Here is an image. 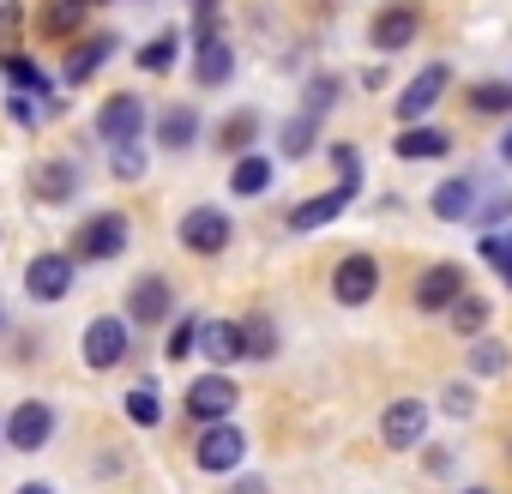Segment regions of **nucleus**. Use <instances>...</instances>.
Returning a JSON list of instances; mask_svg holds the SVG:
<instances>
[{
  "label": "nucleus",
  "mask_w": 512,
  "mask_h": 494,
  "mask_svg": "<svg viewBox=\"0 0 512 494\" xmlns=\"http://www.w3.org/2000/svg\"><path fill=\"white\" fill-rule=\"evenodd\" d=\"M374 290H380V260H374V254H350V260H338V272H332V296H338L344 308L374 302Z\"/></svg>",
  "instance_id": "obj_8"
},
{
  "label": "nucleus",
  "mask_w": 512,
  "mask_h": 494,
  "mask_svg": "<svg viewBox=\"0 0 512 494\" xmlns=\"http://www.w3.org/2000/svg\"><path fill=\"white\" fill-rule=\"evenodd\" d=\"M446 314H452V332H458V338H482V332H488V302L470 296V290H464Z\"/></svg>",
  "instance_id": "obj_28"
},
{
  "label": "nucleus",
  "mask_w": 512,
  "mask_h": 494,
  "mask_svg": "<svg viewBox=\"0 0 512 494\" xmlns=\"http://www.w3.org/2000/svg\"><path fill=\"white\" fill-rule=\"evenodd\" d=\"M0 73H7L19 91H31V97H49V73H43L31 55H19V49H7V55H0Z\"/></svg>",
  "instance_id": "obj_26"
},
{
  "label": "nucleus",
  "mask_w": 512,
  "mask_h": 494,
  "mask_svg": "<svg viewBox=\"0 0 512 494\" xmlns=\"http://www.w3.org/2000/svg\"><path fill=\"white\" fill-rule=\"evenodd\" d=\"M181 247L187 254H199V260H211V254H223L229 247V235H235V223H229V211L223 205H193L187 217H181Z\"/></svg>",
  "instance_id": "obj_3"
},
{
  "label": "nucleus",
  "mask_w": 512,
  "mask_h": 494,
  "mask_svg": "<svg viewBox=\"0 0 512 494\" xmlns=\"http://www.w3.org/2000/svg\"><path fill=\"white\" fill-rule=\"evenodd\" d=\"M199 49V61H193V79L205 85V91H217V85H229L235 79V49L223 43V37H211V43H193Z\"/></svg>",
  "instance_id": "obj_19"
},
{
  "label": "nucleus",
  "mask_w": 512,
  "mask_h": 494,
  "mask_svg": "<svg viewBox=\"0 0 512 494\" xmlns=\"http://www.w3.org/2000/svg\"><path fill=\"white\" fill-rule=\"evenodd\" d=\"M338 97H344V79H338V73H314L308 91H302V109H308V115H326Z\"/></svg>",
  "instance_id": "obj_34"
},
{
  "label": "nucleus",
  "mask_w": 512,
  "mask_h": 494,
  "mask_svg": "<svg viewBox=\"0 0 512 494\" xmlns=\"http://www.w3.org/2000/svg\"><path fill=\"white\" fill-rule=\"evenodd\" d=\"M193 7H217V0H193Z\"/></svg>",
  "instance_id": "obj_45"
},
{
  "label": "nucleus",
  "mask_w": 512,
  "mask_h": 494,
  "mask_svg": "<svg viewBox=\"0 0 512 494\" xmlns=\"http://www.w3.org/2000/svg\"><path fill=\"white\" fill-rule=\"evenodd\" d=\"M19 19H25V7H13V0H7V7H0V43H13Z\"/></svg>",
  "instance_id": "obj_42"
},
{
  "label": "nucleus",
  "mask_w": 512,
  "mask_h": 494,
  "mask_svg": "<svg viewBox=\"0 0 512 494\" xmlns=\"http://www.w3.org/2000/svg\"><path fill=\"white\" fill-rule=\"evenodd\" d=\"M199 326H205V320H175V332H169L163 356H169V362H187V356L199 350Z\"/></svg>",
  "instance_id": "obj_36"
},
{
  "label": "nucleus",
  "mask_w": 512,
  "mask_h": 494,
  "mask_svg": "<svg viewBox=\"0 0 512 494\" xmlns=\"http://www.w3.org/2000/svg\"><path fill=\"white\" fill-rule=\"evenodd\" d=\"M31 187H37L43 205H61V199H73V187H79V163H73V157H55V163H43V169L31 175Z\"/></svg>",
  "instance_id": "obj_21"
},
{
  "label": "nucleus",
  "mask_w": 512,
  "mask_h": 494,
  "mask_svg": "<svg viewBox=\"0 0 512 494\" xmlns=\"http://www.w3.org/2000/svg\"><path fill=\"white\" fill-rule=\"evenodd\" d=\"M85 7H103V0H85Z\"/></svg>",
  "instance_id": "obj_46"
},
{
  "label": "nucleus",
  "mask_w": 512,
  "mask_h": 494,
  "mask_svg": "<svg viewBox=\"0 0 512 494\" xmlns=\"http://www.w3.org/2000/svg\"><path fill=\"white\" fill-rule=\"evenodd\" d=\"M392 151H398L404 163H440V157L452 151V133L434 127V121H410V127L392 139Z\"/></svg>",
  "instance_id": "obj_17"
},
{
  "label": "nucleus",
  "mask_w": 512,
  "mask_h": 494,
  "mask_svg": "<svg viewBox=\"0 0 512 494\" xmlns=\"http://www.w3.org/2000/svg\"><path fill=\"white\" fill-rule=\"evenodd\" d=\"M199 350L223 368V362L247 356V338H241V326H235V320H205V326H199Z\"/></svg>",
  "instance_id": "obj_22"
},
{
  "label": "nucleus",
  "mask_w": 512,
  "mask_h": 494,
  "mask_svg": "<svg viewBox=\"0 0 512 494\" xmlns=\"http://www.w3.org/2000/svg\"><path fill=\"white\" fill-rule=\"evenodd\" d=\"M314 139H320V115H290L284 127H278V151L290 157V163H302V157H314Z\"/></svg>",
  "instance_id": "obj_24"
},
{
  "label": "nucleus",
  "mask_w": 512,
  "mask_h": 494,
  "mask_svg": "<svg viewBox=\"0 0 512 494\" xmlns=\"http://www.w3.org/2000/svg\"><path fill=\"white\" fill-rule=\"evenodd\" d=\"M127 241H133L127 211H97L73 235V260H115V254H127Z\"/></svg>",
  "instance_id": "obj_1"
},
{
  "label": "nucleus",
  "mask_w": 512,
  "mask_h": 494,
  "mask_svg": "<svg viewBox=\"0 0 512 494\" xmlns=\"http://www.w3.org/2000/svg\"><path fill=\"white\" fill-rule=\"evenodd\" d=\"M380 440H386L392 452H416V446L428 440V404H422V398H392V404L380 410Z\"/></svg>",
  "instance_id": "obj_6"
},
{
  "label": "nucleus",
  "mask_w": 512,
  "mask_h": 494,
  "mask_svg": "<svg viewBox=\"0 0 512 494\" xmlns=\"http://www.w3.org/2000/svg\"><path fill=\"white\" fill-rule=\"evenodd\" d=\"M0 326H7V314H0Z\"/></svg>",
  "instance_id": "obj_47"
},
{
  "label": "nucleus",
  "mask_w": 512,
  "mask_h": 494,
  "mask_svg": "<svg viewBox=\"0 0 512 494\" xmlns=\"http://www.w3.org/2000/svg\"><path fill=\"white\" fill-rule=\"evenodd\" d=\"M440 404H446L452 416H470V404H476V398H470V386H446V398H440Z\"/></svg>",
  "instance_id": "obj_41"
},
{
  "label": "nucleus",
  "mask_w": 512,
  "mask_h": 494,
  "mask_svg": "<svg viewBox=\"0 0 512 494\" xmlns=\"http://www.w3.org/2000/svg\"><path fill=\"white\" fill-rule=\"evenodd\" d=\"M109 169H115L121 181H133V175H145V151H139V145H109Z\"/></svg>",
  "instance_id": "obj_38"
},
{
  "label": "nucleus",
  "mask_w": 512,
  "mask_h": 494,
  "mask_svg": "<svg viewBox=\"0 0 512 494\" xmlns=\"http://www.w3.org/2000/svg\"><path fill=\"white\" fill-rule=\"evenodd\" d=\"M7 115H13L19 127H37V121H43V97H25V91H19V97L7 103Z\"/></svg>",
  "instance_id": "obj_40"
},
{
  "label": "nucleus",
  "mask_w": 512,
  "mask_h": 494,
  "mask_svg": "<svg viewBox=\"0 0 512 494\" xmlns=\"http://www.w3.org/2000/svg\"><path fill=\"white\" fill-rule=\"evenodd\" d=\"M506 211H512V193L488 187V193L476 199V229H500V223H506Z\"/></svg>",
  "instance_id": "obj_35"
},
{
  "label": "nucleus",
  "mask_w": 512,
  "mask_h": 494,
  "mask_svg": "<svg viewBox=\"0 0 512 494\" xmlns=\"http://www.w3.org/2000/svg\"><path fill=\"white\" fill-rule=\"evenodd\" d=\"M181 31H163V37H151L145 49H139V73H169L175 61H181Z\"/></svg>",
  "instance_id": "obj_27"
},
{
  "label": "nucleus",
  "mask_w": 512,
  "mask_h": 494,
  "mask_svg": "<svg viewBox=\"0 0 512 494\" xmlns=\"http://www.w3.org/2000/svg\"><path fill=\"white\" fill-rule=\"evenodd\" d=\"M193 458H199V470H211V476H229L241 458H247V434L223 416V422H205L199 428V446H193Z\"/></svg>",
  "instance_id": "obj_5"
},
{
  "label": "nucleus",
  "mask_w": 512,
  "mask_h": 494,
  "mask_svg": "<svg viewBox=\"0 0 512 494\" xmlns=\"http://www.w3.org/2000/svg\"><path fill=\"white\" fill-rule=\"evenodd\" d=\"M470 494H482V488H470Z\"/></svg>",
  "instance_id": "obj_48"
},
{
  "label": "nucleus",
  "mask_w": 512,
  "mask_h": 494,
  "mask_svg": "<svg viewBox=\"0 0 512 494\" xmlns=\"http://www.w3.org/2000/svg\"><path fill=\"white\" fill-rule=\"evenodd\" d=\"M79 19H85V0H49L37 25H43V37H73Z\"/></svg>",
  "instance_id": "obj_31"
},
{
  "label": "nucleus",
  "mask_w": 512,
  "mask_h": 494,
  "mask_svg": "<svg viewBox=\"0 0 512 494\" xmlns=\"http://www.w3.org/2000/svg\"><path fill=\"white\" fill-rule=\"evenodd\" d=\"M19 494H49V488H43V482H25V488H19Z\"/></svg>",
  "instance_id": "obj_44"
},
{
  "label": "nucleus",
  "mask_w": 512,
  "mask_h": 494,
  "mask_svg": "<svg viewBox=\"0 0 512 494\" xmlns=\"http://www.w3.org/2000/svg\"><path fill=\"white\" fill-rule=\"evenodd\" d=\"M446 91H452V67H446V61H428V67H422V73L398 91L392 115H398L404 127H410V121H428V115L440 109V97H446Z\"/></svg>",
  "instance_id": "obj_2"
},
{
  "label": "nucleus",
  "mask_w": 512,
  "mask_h": 494,
  "mask_svg": "<svg viewBox=\"0 0 512 494\" xmlns=\"http://www.w3.org/2000/svg\"><path fill=\"white\" fill-rule=\"evenodd\" d=\"M506 362H512V356H506L500 338H470V374H476V380H500Z\"/></svg>",
  "instance_id": "obj_29"
},
{
  "label": "nucleus",
  "mask_w": 512,
  "mask_h": 494,
  "mask_svg": "<svg viewBox=\"0 0 512 494\" xmlns=\"http://www.w3.org/2000/svg\"><path fill=\"white\" fill-rule=\"evenodd\" d=\"M470 109H476V115H512V79H482V85H470Z\"/></svg>",
  "instance_id": "obj_32"
},
{
  "label": "nucleus",
  "mask_w": 512,
  "mask_h": 494,
  "mask_svg": "<svg viewBox=\"0 0 512 494\" xmlns=\"http://www.w3.org/2000/svg\"><path fill=\"white\" fill-rule=\"evenodd\" d=\"M25 290H31L37 302H61V296L73 290V254H37V260L25 266Z\"/></svg>",
  "instance_id": "obj_14"
},
{
  "label": "nucleus",
  "mask_w": 512,
  "mask_h": 494,
  "mask_svg": "<svg viewBox=\"0 0 512 494\" xmlns=\"http://www.w3.org/2000/svg\"><path fill=\"white\" fill-rule=\"evenodd\" d=\"M169 308H175V290H169V278H139L133 290H127V320L145 332V326H163L169 320Z\"/></svg>",
  "instance_id": "obj_16"
},
{
  "label": "nucleus",
  "mask_w": 512,
  "mask_h": 494,
  "mask_svg": "<svg viewBox=\"0 0 512 494\" xmlns=\"http://www.w3.org/2000/svg\"><path fill=\"white\" fill-rule=\"evenodd\" d=\"M49 434H55V410H49L43 398H25V404L7 416V440H13L19 452H43Z\"/></svg>",
  "instance_id": "obj_13"
},
{
  "label": "nucleus",
  "mask_w": 512,
  "mask_h": 494,
  "mask_svg": "<svg viewBox=\"0 0 512 494\" xmlns=\"http://www.w3.org/2000/svg\"><path fill=\"white\" fill-rule=\"evenodd\" d=\"M199 139V109L193 103H169L163 115H157V145L163 151H187Z\"/></svg>",
  "instance_id": "obj_20"
},
{
  "label": "nucleus",
  "mask_w": 512,
  "mask_h": 494,
  "mask_svg": "<svg viewBox=\"0 0 512 494\" xmlns=\"http://www.w3.org/2000/svg\"><path fill=\"white\" fill-rule=\"evenodd\" d=\"M127 416H133L139 428H157V422H163V404H157V392H151V386L127 392Z\"/></svg>",
  "instance_id": "obj_37"
},
{
  "label": "nucleus",
  "mask_w": 512,
  "mask_h": 494,
  "mask_svg": "<svg viewBox=\"0 0 512 494\" xmlns=\"http://www.w3.org/2000/svg\"><path fill=\"white\" fill-rule=\"evenodd\" d=\"M464 296V266H452V260H440V266H428L422 278H416V308L422 314H440V308H452Z\"/></svg>",
  "instance_id": "obj_15"
},
{
  "label": "nucleus",
  "mask_w": 512,
  "mask_h": 494,
  "mask_svg": "<svg viewBox=\"0 0 512 494\" xmlns=\"http://www.w3.org/2000/svg\"><path fill=\"white\" fill-rule=\"evenodd\" d=\"M139 133H145V103H139V91H115V97L97 109V139H103V145H139Z\"/></svg>",
  "instance_id": "obj_7"
},
{
  "label": "nucleus",
  "mask_w": 512,
  "mask_h": 494,
  "mask_svg": "<svg viewBox=\"0 0 512 494\" xmlns=\"http://www.w3.org/2000/svg\"><path fill=\"white\" fill-rule=\"evenodd\" d=\"M266 187H272V157H260V151L235 157V169H229V193L235 199H260Z\"/></svg>",
  "instance_id": "obj_23"
},
{
  "label": "nucleus",
  "mask_w": 512,
  "mask_h": 494,
  "mask_svg": "<svg viewBox=\"0 0 512 494\" xmlns=\"http://www.w3.org/2000/svg\"><path fill=\"white\" fill-rule=\"evenodd\" d=\"M476 254H482V260L500 272V284L512 290V235H506V229H482V235H476Z\"/></svg>",
  "instance_id": "obj_30"
},
{
  "label": "nucleus",
  "mask_w": 512,
  "mask_h": 494,
  "mask_svg": "<svg viewBox=\"0 0 512 494\" xmlns=\"http://www.w3.org/2000/svg\"><path fill=\"white\" fill-rule=\"evenodd\" d=\"M115 49H121V37H115V31H97V37H85V43L67 55V85H85V79H91V73H97V67H103Z\"/></svg>",
  "instance_id": "obj_18"
},
{
  "label": "nucleus",
  "mask_w": 512,
  "mask_h": 494,
  "mask_svg": "<svg viewBox=\"0 0 512 494\" xmlns=\"http://www.w3.org/2000/svg\"><path fill=\"white\" fill-rule=\"evenodd\" d=\"M500 163H512V127L500 133Z\"/></svg>",
  "instance_id": "obj_43"
},
{
  "label": "nucleus",
  "mask_w": 512,
  "mask_h": 494,
  "mask_svg": "<svg viewBox=\"0 0 512 494\" xmlns=\"http://www.w3.org/2000/svg\"><path fill=\"white\" fill-rule=\"evenodd\" d=\"M235 398H241V392H235V380L217 368V374H205V380H193V386H187V416H193V422H223V416L235 410Z\"/></svg>",
  "instance_id": "obj_10"
},
{
  "label": "nucleus",
  "mask_w": 512,
  "mask_h": 494,
  "mask_svg": "<svg viewBox=\"0 0 512 494\" xmlns=\"http://www.w3.org/2000/svg\"><path fill=\"white\" fill-rule=\"evenodd\" d=\"M241 338H247V356H253V362H272V356H278V326H272L266 314H253V320L241 326Z\"/></svg>",
  "instance_id": "obj_33"
},
{
  "label": "nucleus",
  "mask_w": 512,
  "mask_h": 494,
  "mask_svg": "<svg viewBox=\"0 0 512 494\" xmlns=\"http://www.w3.org/2000/svg\"><path fill=\"white\" fill-rule=\"evenodd\" d=\"M332 169H338V181L362 187V157H356V145H332Z\"/></svg>",
  "instance_id": "obj_39"
},
{
  "label": "nucleus",
  "mask_w": 512,
  "mask_h": 494,
  "mask_svg": "<svg viewBox=\"0 0 512 494\" xmlns=\"http://www.w3.org/2000/svg\"><path fill=\"white\" fill-rule=\"evenodd\" d=\"M476 199H482V181H476V175H446V181L428 193V211H434L440 223H464V217H476Z\"/></svg>",
  "instance_id": "obj_11"
},
{
  "label": "nucleus",
  "mask_w": 512,
  "mask_h": 494,
  "mask_svg": "<svg viewBox=\"0 0 512 494\" xmlns=\"http://www.w3.org/2000/svg\"><path fill=\"white\" fill-rule=\"evenodd\" d=\"M253 139H260V115H253V109H235V115L217 127V151H229V157H247Z\"/></svg>",
  "instance_id": "obj_25"
},
{
  "label": "nucleus",
  "mask_w": 512,
  "mask_h": 494,
  "mask_svg": "<svg viewBox=\"0 0 512 494\" xmlns=\"http://www.w3.org/2000/svg\"><path fill=\"white\" fill-rule=\"evenodd\" d=\"M127 326H133V320H115V314L91 320V326H85V362H91V368L127 362V350H133V332H127Z\"/></svg>",
  "instance_id": "obj_9"
},
{
  "label": "nucleus",
  "mask_w": 512,
  "mask_h": 494,
  "mask_svg": "<svg viewBox=\"0 0 512 494\" xmlns=\"http://www.w3.org/2000/svg\"><path fill=\"white\" fill-rule=\"evenodd\" d=\"M356 193H362V187L338 181L332 193H314V199H302V205L290 211V229H296V235H314V229H326L332 217H344V211H350V199H356Z\"/></svg>",
  "instance_id": "obj_12"
},
{
  "label": "nucleus",
  "mask_w": 512,
  "mask_h": 494,
  "mask_svg": "<svg viewBox=\"0 0 512 494\" xmlns=\"http://www.w3.org/2000/svg\"><path fill=\"white\" fill-rule=\"evenodd\" d=\"M416 37H422V7H416V0H386V7L374 13V25H368V43L380 55H398Z\"/></svg>",
  "instance_id": "obj_4"
}]
</instances>
